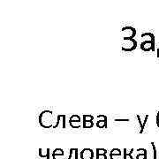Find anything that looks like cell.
<instances>
[{
  "mask_svg": "<svg viewBox=\"0 0 159 159\" xmlns=\"http://www.w3.org/2000/svg\"><path fill=\"white\" fill-rule=\"evenodd\" d=\"M93 157V152L90 150H85L81 153V158L82 159H91Z\"/></svg>",
  "mask_w": 159,
  "mask_h": 159,
  "instance_id": "cell-1",
  "label": "cell"
},
{
  "mask_svg": "<svg viewBox=\"0 0 159 159\" xmlns=\"http://www.w3.org/2000/svg\"><path fill=\"white\" fill-rule=\"evenodd\" d=\"M106 151L104 150H97V159H106Z\"/></svg>",
  "mask_w": 159,
  "mask_h": 159,
  "instance_id": "cell-2",
  "label": "cell"
},
{
  "mask_svg": "<svg viewBox=\"0 0 159 159\" xmlns=\"http://www.w3.org/2000/svg\"><path fill=\"white\" fill-rule=\"evenodd\" d=\"M121 156V153L119 150H114L112 151V159H119Z\"/></svg>",
  "mask_w": 159,
  "mask_h": 159,
  "instance_id": "cell-3",
  "label": "cell"
},
{
  "mask_svg": "<svg viewBox=\"0 0 159 159\" xmlns=\"http://www.w3.org/2000/svg\"><path fill=\"white\" fill-rule=\"evenodd\" d=\"M92 119H93L88 120V119L86 118V116H84V127H91V126H93Z\"/></svg>",
  "mask_w": 159,
  "mask_h": 159,
  "instance_id": "cell-4",
  "label": "cell"
},
{
  "mask_svg": "<svg viewBox=\"0 0 159 159\" xmlns=\"http://www.w3.org/2000/svg\"><path fill=\"white\" fill-rule=\"evenodd\" d=\"M104 126H105V120L97 122V126H98V127H103Z\"/></svg>",
  "mask_w": 159,
  "mask_h": 159,
  "instance_id": "cell-5",
  "label": "cell"
},
{
  "mask_svg": "<svg viewBox=\"0 0 159 159\" xmlns=\"http://www.w3.org/2000/svg\"><path fill=\"white\" fill-rule=\"evenodd\" d=\"M157 126H159V115L157 116Z\"/></svg>",
  "mask_w": 159,
  "mask_h": 159,
  "instance_id": "cell-6",
  "label": "cell"
}]
</instances>
